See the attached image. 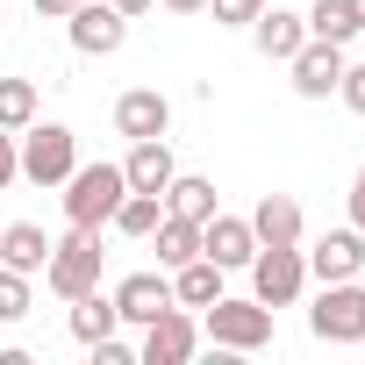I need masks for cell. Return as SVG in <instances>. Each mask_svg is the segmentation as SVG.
Masks as SVG:
<instances>
[{
    "instance_id": "cell-1",
    "label": "cell",
    "mask_w": 365,
    "mask_h": 365,
    "mask_svg": "<svg viewBox=\"0 0 365 365\" xmlns=\"http://www.w3.org/2000/svg\"><path fill=\"white\" fill-rule=\"evenodd\" d=\"M122 194H129V179H122V165H72V179H65V222L72 230H108L115 222V208H122Z\"/></svg>"
},
{
    "instance_id": "cell-2",
    "label": "cell",
    "mask_w": 365,
    "mask_h": 365,
    "mask_svg": "<svg viewBox=\"0 0 365 365\" xmlns=\"http://www.w3.org/2000/svg\"><path fill=\"white\" fill-rule=\"evenodd\" d=\"M201 336L222 344V351H265V344H272V308H265V301H230V294H215V301L201 308Z\"/></svg>"
},
{
    "instance_id": "cell-3",
    "label": "cell",
    "mask_w": 365,
    "mask_h": 365,
    "mask_svg": "<svg viewBox=\"0 0 365 365\" xmlns=\"http://www.w3.org/2000/svg\"><path fill=\"white\" fill-rule=\"evenodd\" d=\"M15 143H22V179H36V187H65L79 165V136L65 122H29Z\"/></svg>"
},
{
    "instance_id": "cell-4",
    "label": "cell",
    "mask_w": 365,
    "mask_h": 365,
    "mask_svg": "<svg viewBox=\"0 0 365 365\" xmlns=\"http://www.w3.org/2000/svg\"><path fill=\"white\" fill-rule=\"evenodd\" d=\"M101 230H72L65 244H51V265H43V287L58 301H79L86 287H101Z\"/></svg>"
},
{
    "instance_id": "cell-5",
    "label": "cell",
    "mask_w": 365,
    "mask_h": 365,
    "mask_svg": "<svg viewBox=\"0 0 365 365\" xmlns=\"http://www.w3.org/2000/svg\"><path fill=\"white\" fill-rule=\"evenodd\" d=\"M301 287H308V258H301V244H258V258H251V301H265V308H294Z\"/></svg>"
},
{
    "instance_id": "cell-6",
    "label": "cell",
    "mask_w": 365,
    "mask_h": 365,
    "mask_svg": "<svg viewBox=\"0 0 365 365\" xmlns=\"http://www.w3.org/2000/svg\"><path fill=\"white\" fill-rule=\"evenodd\" d=\"M308 329L322 344H365V287L358 279H329L308 308Z\"/></svg>"
},
{
    "instance_id": "cell-7",
    "label": "cell",
    "mask_w": 365,
    "mask_h": 365,
    "mask_svg": "<svg viewBox=\"0 0 365 365\" xmlns=\"http://www.w3.org/2000/svg\"><path fill=\"white\" fill-rule=\"evenodd\" d=\"M65 36L79 58H115L129 43V15L115 8V0H79V8L65 15Z\"/></svg>"
},
{
    "instance_id": "cell-8",
    "label": "cell",
    "mask_w": 365,
    "mask_h": 365,
    "mask_svg": "<svg viewBox=\"0 0 365 365\" xmlns=\"http://www.w3.org/2000/svg\"><path fill=\"white\" fill-rule=\"evenodd\" d=\"M194 344H201V322L187 315V308H165V315H150L143 322V365H187L194 358Z\"/></svg>"
},
{
    "instance_id": "cell-9",
    "label": "cell",
    "mask_w": 365,
    "mask_h": 365,
    "mask_svg": "<svg viewBox=\"0 0 365 365\" xmlns=\"http://www.w3.org/2000/svg\"><path fill=\"white\" fill-rule=\"evenodd\" d=\"M287 72H294V93H301V101H329V93H336V79H344V43L308 36V43L287 58Z\"/></svg>"
},
{
    "instance_id": "cell-10",
    "label": "cell",
    "mask_w": 365,
    "mask_h": 365,
    "mask_svg": "<svg viewBox=\"0 0 365 365\" xmlns=\"http://www.w3.org/2000/svg\"><path fill=\"white\" fill-rule=\"evenodd\" d=\"M201 258H215L222 272H244L251 258H258V237H251V215H208L201 222Z\"/></svg>"
},
{
    "instance_id": "cell-11",
    "label": "cell",
    "mask_w": 365,
    "mask_h": 365,
    "mask_svg": "<svg viewBox=\"0 0 365 365\" xmlns=\"http://www.w3.org/2000/svg\"><path fill=\"white\" fill-rule=\"evenodd\" d=\"M301 258H308V272H315L322 287H329V279H358V272H365V230H322Z\"/></svg>"
},
{
    "instance_id": "cell-12",
    "label": "cell",
    "mask_w": 365,
    "mask_h": 365,
    "mask_svg": "<svg viewBox=\"0 0 365 365\" xmlns=\"http://www.w3.org/2000/svg\"><path fill=\"white\" fill-rule=\"evenodd\" d=\"M165 129H172V101H165L158 86H129V93L115 101V136L143 143V136H165Z\"/></svg>"
},
{
    "instance_id": "cell-13",
    "label": "cell",
    "mask_w": 365,
    "mask_h": 365,
    "mask_svg": "<svg viewBox=\"0 0 365 365\" xmlns=\"http://www.w3.org/2000/svg\"><path fill=\"white\" fill-rule=\"evenodd\" d=\"M172 172H179V158H172L165 136H143V143H129V158H122V179H129L136 194H165Z\"/></svg>"
},
{
    "instance_id": "cell-14",
    "label": "cell",
    "mask_w": 365,
    "mask_h": 365,
    "mask_svg": "<svg viewBox=\"0 0 365 365\" xmlns=\"http://www.w3.org/2000/svg\"><path fill=\"white\" fill-rule=\"evenodd\" d=\"M251 43H258L272 65H287V58L308 43V15H294V8H258V22H251Z\"/></svg>"
},
{
    "instance_id": "cell-15",
    "label": "cell",
    "mask_w": 365,
    "mask_h": 365,
    "mask_svg": "<svg viewBox=\"0 0 365 365\" xmlns=\"http://www.w3.org/2000/svg\"><path fill=\"white\" fill-rule=\"evenodd\" d=\"M115 308H122V322H150V315H165L172 308V272H129L122 287H115Z\"/></svg>"
},
{
    "instance_id": "cell-16",
    "label": "cell",
    "mask_w": 365,
    "mask_h": 365,
    "mask_svg": "<svg viewBox=\"0 0 365 365\" xmlns=\"http://www.w3.org/2000/svg\"><path fill=\"white\" fill-rule=\"evenodd\" d=\"M65 308H72V336H79L86 351H93L101 336H115V329H122V308H115V294H101V287H86V294H79V301H65Z\"/></svg>"
},
{
    "instance_id": "cell-17",
    "label": "cell",
    "mask_w": 365,
    "mask_h": 365,
    "mask_svg": "<svg viewBox=\"0 0 365 365\" xmlns=\"http://www.w3.org/2000/svg\"><path fill=\"white\" fill-rule=\"evenodd\" d=\"M251 237L258 244H301V201L294 194H265L251 208Z\"/></svg>"
},
{
    "instance_id": "cell-18",
    "label": "cell",
    "mask_w": 365,
    "mask_h": 365,
    "mask_svg": "<svg viewBox=\"0 0 365 365\" xmlns=\"http://www.w3.org/2000/svg\"><path fill=\"white\" fill-rule=\"evenodd\" d=\"M0 265H15V272H43L51 265V237L36 230V222H8V230H0Z\"/></svg>"
},
{
    "instance_id": "cell-19",
    "label": "cell",
    "mask_w": 365,
    "mask_h": 365,
    "mask_svg": "<svg viewBox=\"0 0 365 365\" xmlns=\"http://www.w3.org/2000/svg\"><path fill=\"white\" fill-rule=\"evenodd\" d=\"M165 215L208 222V215H215V179H201V172H172V187H165Z\"/></svg>"
},
{
    "instance_id": "cell-20",
    "label": "cell",
    "mask_w": 365,
    "mask_h": 365,
    "mask_svg": "<svg viewBox=\"0 0 365 365\" xmlns=\"http://www.w3.org/2000/svg\"><path fill=\"white\" fill-rule=\"evenodd\" d=\"M150 244H158V265H165V272H179L187 258H201V222H187V215H165V222L150 230Z\"/></svg>"
},
{
    "instance_id": "cell-21",
    "label": "cell",
    "mask_w": 365,
    "mask_h": 365,
    "mask_svg": "<svg viewBox=\"0 0 365 365\" xmlns=\"http://www.w3.org/2000/svg\"><path fill=\"white\" fill-rule=\"evenodd\" d=\"M215 294H222V265L215 258H187V265L172 272V301L179 308H208Z\"/></svg>"
},
{
    "instance_id": "cell-22",
    "label": "cell",
    "mask_w": 365,
    "mask_h": 365,
    "mask_svg": "<svg viewBox=\"0 0 365 365\" xmlns=\"http://www.w3.org/2000/svg\"><path fill=\"white\" fill-rule=\"evenodd\" d=\"M158 222H165V194H136V187H129L108 230H115V237H150Z\"/></svg>"
},
{
    "instance_id": "cell-23",
    "label": "cell",
    "mask_w": 365,
    "mask_h": 365,
    "mask_svg": "<svg viewBox=\"0 0 365 365\" xmlns=\"http://www.w3.org/2000/svg\"><path fill=\"white\" fill-rule=\"evenodd\" d=\"M36 122V79H0V129H29Z\"/></svg>"
},
{
    "instance_id": "cell-24",
    "label": "cell",
    "mask_w": 365,
    "mask_h": 365,
    "mask_svg": "<svg viewBox=\"0 0 365 365\" xmlns=\"http://www.w3.org/2000/svg\"><path fill=\"white\" fill-rule=\"evenodd\" d=\"M308 36H322V43H351V36H365V29L351 22L344 0H315V8H308Z\"/></svg>"
},
{
    "instance_id": "cell-25",
    "label": "cell",
    "mask_w": 365,
    "mask_h": 365,
    "mask_svg": "<svg viewBox=\"0 0 365 365\" xmlns=\"http://www.w3.org/2000/svg\"><path fill=\"white\" fill-rule=\"evenodd\" d=\"M29 315V272L0 265V322H22Z\"/></svg>"
},
{
    "instance_id": "cell-26",
    "label": "cell",
    "mask_w": 365,
    "mask_h": 365,
    "mask_svg": "<svg viewBox=\"0 0 365 365\" xmlns=\"http://www.w3.org/2000/svg\"><path fill=\"white\" fill-rule=\"evenodd\" d=\"M208 8H215V22H222V29H251L265 0H208Z\"/></svg>"
},
{
    "instance_id": "cell-27",
    "label": "cell",
    "mask_w": 365,
    "mask_h": 365,
    "mask_svg": "<svg viewBox=\"0 0 365 365\" xmlns=\"http://www.w3.org/2000/svg\"><path fill=\"white\" fill-rule=\"evenodd\" d=\"M22 179V143H15V129H0V194H8Z\"/></svg>"
},
{
    "instance_id": "cell-28",
    "label": "cell",
    "mask_w": 365,
    "mask_h": 365,
    "mask_svg": "<svg viewBox=\"0 0 365 365\" xmlns=\"http://www.w3.org/2000/svg\"><path fill=\"white\" fill-rule=\"evenodd\" d=\"M336 93H344V108H351V115H365V65H351V58H344V79H336Z\"/></svg>"
},
{
    "instance_id": "cell-29",
    "label": "cell",
    "mask_w": 365,
    "mask_h": 365,
    "mask_svg": "<svg viewBox=\"0 0 365 365\" xmlns=\"http://www.w3.org/2000/svg\"><path fill=\"white\" fill-rule=\"evenodd\" d=\"M351 230H365V165H358V179H351Z\"/></svg>"
},
{
    "instance_id": "cell-30",
    "label": "cell",
    "mask_w": 365,
    "mask_h": 365,
    "mask_svg": "<svg viewBox=\"0 0 365 365\" xmlns=\"http://www.w3.org/2000/svg\"><path fill=\"white\" fill-rule=\"evenodd\" d=\"M72 8H79V0H36V15H43V22H65Z\"/></svg>"
},
{
    "instance_id": "cell-31",
    "label": "cell",
    "mask_w": 365,
    "mask_h": 365,
    "mask_svg": "<svg viewBox=\"0 0 365 365\" xmlns=\"http://www.w3.org/2000/svg\"><path fill=\"white\" fill-rule=\"evenodd\" d=\"M158 8H172V15H201L208 0H158Z\"/></svg>"
},
{
    "instance_id": "cell-32",
    "label": "cell",
    "mask_w": 365,
    "mask_h": 365,
    "mask_svg": "<svg viewBox=\"0 0 365 365\" xmlns=\"http://www.w3.org/2000/svg\"><path fill=\"white\" fill-rule=\"evenodd\" d=\"M115 8H122V15H129V22H136V15H143V8H158V0H115Z\"/></svg>"
},
{
    "instance_id": "cell-33",
    "label": "cell",
    "mask_w": 365,
    "mask_h": 365,
    "mask_svg": "<svg viewBox=\"0 0 365 365\" xmlns=\"http://www.w3.org/2000/svg\"><path fill=\"white\" fill-rule=\"evenodd\" d=\"M344 8H351V22H358V29H365V0H344Z\"/></svg>"
}]
</instances>
